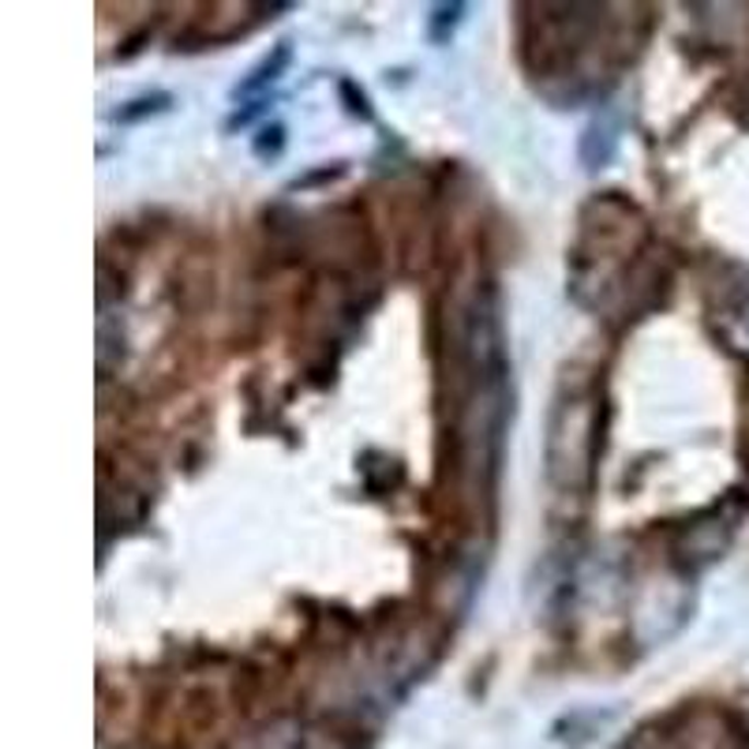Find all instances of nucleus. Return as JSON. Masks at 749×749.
<instances>
[{
  "label": "nucleus",
  "mask_w": 749,
  "mask_h": 749,
  "mask_svg": "<svg viewBox=\"0 0 749 749\" xmlns=\"http://www.w3.org/2000/svg\"><path fill=\"white\" fill-rule=\"evenodd\" d=\"M719 326H724L727 341L738 352H749V274L730 281L719 307Z\"/></svg>",
  "instance_id": "1"
},
{
  "label": "nucleus",
  "mask_w": 749,
  "mask_h": 749,
  "mask_svg": "<svg viewBox=\"0 0 749 749\" xmlns=\"http://www.w3.org/2000/svg\"><path fill=\"white\" fill-rule=\"evenodd\" d=\"M285 60H289V46H281V49H278V57H274V60H267V65H262L259 72H255V79H248V83L241 86V94L259 91L262 83H274L278 72H281V65H285Z\"/></svg>",
  "instance_id": "2"
}]
</instances>
